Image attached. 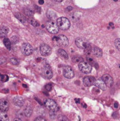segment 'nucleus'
<instances>
[{"instance_id":"obj_9","label":"nucleus","mask_w":120,"mask_h":121,"mask_svg":"<svg viewBox=\"0 0 120 121\" xmlns=\"http://www.w3.org/2000/svg\"><path fill=\"white\" fill-rule=\"evenodd\" d=\"M42 74L44 76L45 78L48 79H51L52 77V71L51 68L48 65H45L42 69Z\"/></svg>"},{"instance_id":"obj_35","label":"nucleus","mask_w":120,"mask_h":121,"mask_svg":"<svg viewBox=\"0 0 120 121\" xmlns=\"http://www.w3.org/2000/svg\"><path fill=\"white\" fill-rule=\"evenodd\" d=\"M6 59L4 57H0V65L1 64H3L5 62Z\"/></svg>"},{"instance_id":"obj_15","label":"nucleus","mask_w":120,"mask_h":121,"mask_svg":"<svg viewBox=\"0 0 120 121\" xmlns=\"http://www.w3.org/2000/svg\"><path fill=\"white\" fill-rule=\"evenodd\" d=\"M13 102L16 106H22L24 104V100L22 97L16 96L13 99Z\"/></svg>"},{"instance_id":"obj_28","label":"nucleus","mask_w":120,"mask_h":121,"mask_svg":"<svg viewBox=\"0 0 120 121\" xmlns=\"http://www.w3.org/2000/svg\"><path fill=\"white\" fill-rule=\"evenodd\" d=\"M115 46L116 47V48L119 51H120V39H117L115 40Z\"/></svg>"},{"instance_id":"obj_2","label":"nucleus","mask_w":120,"mask_h":121,"mask_svg":"<svg viewBox=\"0 0 120 121\" xmlns=\"http://www.w3.org/2000/svg\"><path fill=\"white\" fill-rule=\"evenodd\" d=\"M57 25L62 30H67L70 27V22L67 18L60 17L57 19Z\"/></svg>"},{"instance_id":"obj_14","label":"nucleus","mask_w":120,"mask_h":121,"mask_svg":"<svg viewBox=\"0 0 120 121\" xmlns=\"http://www.w3.org/2000/svg\"><path fill=\"white\" fill-rule=\"evenodd\" d=\"M94 85L96 86L97 87L100 88V89H102L103 91H105L106 89H107V86L105 84V83L104 82V81L101 79H98V80H95V83Z\"/></svg>"},{"instance_id":"obj_16","label":"nucleus","mask_w":120,"mask_h":121,"mask_svg":"<svg viewBox=\"0 0 120 121\" xmlns=\"http://www.w3.org/2000/svg\"><path fill=\"white\" fill-rule=\"evenodd\" d=\"M91 53H92L94 55H95V56L98 57H100L102 56V52L100 48L96 47H94L93 48H92Z\"/></svg>"},{"instance_id":"obj_23","label":"nucleus","mask_w":120,"mask_h":121,"mask_svg":"<svg viewBox=\"0 0 120 121\" xmlns=\"http://www.w3.org/2000/svg\"><path fill=\"white\" fill-rule=\"evenodd\" d=\"M3 43L5 45V46L7 49H11V41L9 39H7V38H5L3 40Z\"/></svg>"},{"instance_id":"obj_43","label":"nucleus","mask_w":120,"mask_h":121,"mask_svg":"<svg viewBox=\"0 0 120 121\" xmlns=\"http://www.w3.org/2000/svg\"><path fill=\"white\" fill-rule=\"evenodd\" d=\"M109 26H114V24H113L112 22H110V23H109Z\"/></svg>"},{"instance_id":"obj_7","label":"nucleus","mask_w":120,"mask_h":121,"mask_svg":"<svg viewBox=\"0 0 120 121\" xmlns=\"http://www.w3.org/2000/svg\"><path fill=\"white\" fill-rule=\"evenodd\" d=\"M51 48L47 44L43 43L40 46V53L43 56H48L51 53Z\"/></svg>"},{"instance_id":"obj_6","label":"nucleus","mask_w":120,"mask_h":121,"mask_svg":"<svg viewBox=\"0 0 120 121\" xmlns=\"http://www.w3.org/2000/svg\"><path fill=\"white\" fill-rule=\"evenodd\" d=\"M75 44L78 47L81 48V49H83L84 50L86 49L88 46H90V44L85 40L82 39V38L76 39L75 40Z\"/></svg>"},{"instance_id":"obj_30","label":"nucleus","mask_w":120,"mask_h":121,"mask_svg":"<svg viewBox=\"0 0 120 121\" xmlns=\"http://www.w3.org/2000/svg\"><path fill=\"white\" fill-rule=\"evenodd\" d=\"M59 121H69V119L64 115H60L58 118Z\"/></svg>"},{"instance_id":"obj_41","label":"nucleus","mask_w":120,"mask_h":121,"mask_svg":"<svg viewBox=\"0 0 120 121\" xmlns=\"http://www.w3.org/2000/svg\"><path fill=\"white\" fill-rule=\"evenodd\" d=\"M82 106H83L84 108H87V105H86V104H84V103H82Z\"/></svg>"},{"instance_id":"obj_31","label":"nucleus","mask_w":120,"mask_h":121,"mask_svg":"<svg viewBox=\"0 0 120 121\" xmlns=\"http://www.w3.org/2000/svg\"><path fill=\"white\" fill-rule=\"evenodd\" d=\"M10 61L12 64L14 65H16L18 64V61L17 59H16L15 58H11L10 59Z\"/></svg>"},{"instance_id":"obj_25","label":"nucleus","mask_w":120,"mask_h":121,"mask_svg":"<svg viewBox=\"0 0 120 121\" xmlns=\"http://www.w3.org/2000/svg\"><path fill=\"white\" fill-rule=\"evenodd\" d=\"M24 14L28 17H32L34 15V13L32 11L29 9H25L24 10Z\"/></svg>"},{"instance_id":"obj_26","label":"nucleus","mask_w":120,"mask_h":121,"mask_svg":"<svg viewBox=\"0 0 120 121\" xmlns=\"http://www.w3.org/2000/svg\"><path fill=\"white\" fill-rule=\"evenodd\" d=\"M9 79V78L7 75H5V74H0V80L2 82H7Z\"/></svg>"},{"instance_id":"obj_3","label":"nucleus","mask_w":120,"mask_h":121,"mask_svg":"<svg viewBox=\"0 0 120 121\" xmlns=\"http://www.w3.org/2000/svg\"><path fill=\"white\" fill-rule=\"evenodd\" d=\"M45 106L50 112H56L58 111L59 107L54 100L48 99L45 101Z\"/></svg>"},{"instance_id":"obj_18","label":"nucleus","mask_w":120,"mask_h":121,"mask_svg":"<svg viewBox=\"0 0 120 121\" xmlns=\"http://www.w3.org/2000/svg\"><path fill=\"white\" fill-rule=\"evenodd\" d=\"M47 17L51 21H54V20H55L56 18V14L52 10H48V11L47 12Z\"/></svg>"},{"instance_id":"obj_34","label":"nucleus","mask_w":120,"mask_h":121,"mask_svg":"<svg viewBox=\"0 0 120 121\" xmlns=\"http://www.w3.org/2000/svg\"><path fill=\"white\" fill-rule=\"evenodd\" d=\"M45 89H46V91H48V92H49V91H51V89H52L51 85H49V84L46 85V86H45Z\"/></svg>"},{"instance_id":"obj_37","label":"nucleus","mask_w":120,"mask_h":121,"mask_svg":"<svg viewBox=\"0 0 120 121\" xmlns=\"http://www.w3.org/2000/svg\"><path fill=\"white\" fill-rule=\"evenodd\" d=\"M75 101L76 102V104H79L80 102V100L79 99H77V98L75 99Z\"/></svg>"},{"instance_id":"obj_45","label":"nucleus","mask_w":120,"mask_h":121,"mask_svg":"<svg viewBox=\"0 0 120 121\" xmlns=\"http://www.w3.org/2000/svg\"><path fill=\"white\" fill-rule=\"evenodd\" d=\"M114 1H115V2H116V1H117L118 0H114Z\"/></svg>"},{"instance_id":"obj_12","label":"nucleus","mask_w":120,"mask_h":121,"mask_svg":"<svg viewBox=\"0 0 120 121\" xmlns=\"http://www.w3.org/2000/svg\"><path fill=\"white\" fill-rule=\"evenodd\" d=\"M95 82V79L93 76H86L83 79V83L87 87H89L92 85H94Z\"/></svg>"},{"instance_id":"obj_36","label":"nucleus","mask_w":120,"mask_h":121,"mask_svg":"<svg viewBox=\"0 0 120 121\" xmlns=\"http://www.w3.org/2000/svg\"><path fill=\"white\" fill-rule=\"evenodd\" d=\"M72 9V8L71 7H68L66 8V11H71Z\"/></svg>"},{"instance_id":"obj_11","label":"nucleus","mask_w":120,"mask_h":121,"mask_svg":"<svg viewBox=\"0 0 120 121\" xmlns=\"http://www.w3.org/2000/svg\"><path fill=\"white\" fill-rule=\"evenodd\" d=\"M102 80L104 81V82L105 83V84L106 85L107 87H111L113 85L114 83V81H113V79L110 75L108 74H105L104 75H103L102 76Z\"/></svg>"},{"instance_id":"obj_32","label":"nucleus","mask_w":120,"mask_h":121,"mask_svg":"<svg viewBox=\"0 0 120 121\" xmlns=\"http://www.w3.org/2000/svg\"><path fill=\"white\" fill-rule=\"evenodd\" d=\"M34 121H47V120H46L44 118H43V117H37L36 118H35Z\"/></svg>"},{"instance_id":"obj_21","label":"nucleus","mask_w":120,"mask_h":121,"mask_svg":"<svg viewBox=\"0 0 120 121\" xmlns=\"http://www.w3.org/2000/svg\"><path fill=\"white\" fill-rule=\"evenodd\" d=\"M58 54H60L62 57H63L64 59H68V54H67V53L65 52V51L63 49H62V48L59 49L58 50Z\"/></svg>"},{"instance_id":"obj_19","label":"nucleus","mask_w":120,"mask_h":121,"mask_svg":"<svg viewBox=\"0 0 120 121\" xmlns=\"http://www.w3.org/2000/svg\"><path fill=\"white\" fill-rule=\"evenodd\" d=\"M8 31H9V29L8 27H5V26H3L0 28V34L1 36H6L8 34Z\"/></svg>"},{"instance_id":"obj_1","label":"nucleus","mask_w":120,"mask_h":121,"mask_svg":"<svg viewBox=\"0 0 120 121\" xmlns=\"http://www.w3.org/2000/svg\"><path fill=\"white\" fill-rule=\"evenodd\" d=\"M52 41L54 44L58 46H67L69 44L68 39L64 35H60L58 36H55L52 38Z\"/></svg>"},{"instance_id":"obj_8","label":"nucleus","mask_w":120,"mask_h":121,"mask_svg":"<svg viewBox=\"0 0 120 121\" xmlns=\"http://www.w3.org/2000/svg\"><path fill=\"white\" fill-rule=\"evenodd\" d=\"M21 50H22V52L23 53V54L26 56L30 55L33 52V48L31 45L27 43H25L22 45Z\"/></svg>"},{"instance_id":"obj_39","label":"nucleus","mask_w":120,"mask_h":121,"mask_svg":"<svg viewBox=\"0 0 120 121\" xmlns=\"http://www.w3.org/2000/svg\"><path fill=\"white\" fill-rule=\"evenodd\" d=\"M44 3V0H40V1H39V4H43Z\"/></svg>"},{"instance_id":"obj_22","label":"nucleus","mask_w":120,"mask_h":121,"mask_svg":"<svg viewBox=\"0 0 120 121\" xmlns=\"http://www.w3.org/2000/svg\"><path fill=\"white\" fill-rule=\"evenodd\" d=\"M32 113V109L30 106H27L24 109V114L26 117H29Z\"/></svg>"},{"instance_id":"obj_38","label":"nucleus","mask_w":120,"mask_h":121,"mask_svg":"<svg viewBox=\"0 0 120 121\" xmlns=\"http://www.w3.org/2000/svg\"><path fill=\"white\" fill-rule=\"evenodd\" d=\"M114 107H115V108H117L118 107V104L117 102H115V104H114Z\"/></svg>"},{"instance_id":"obj_33","label":"nucleus","mask_w":120,"mask_h":121,"mask_svg":"<svg viewBox=\"0 0 120 121\" xmlns=\"http://www.w3.org/2000/svg\"><path fill=\"white\" fill-rule=\"evenodd\" d=\"M18 41V38L16 37V36H13V37H12V38H11V41L13 43H14V44L16 43Z\"/></svg>"},{"instance_id":"obj_44","label":"nucleus","mask_w":120,"mask_h":121,"mask_svg":"<svg viewBox=\"0 0 120 121\" xmlns=\"http://www.w3.org/2000/svg\"><path fill=\"white\" fill-rule=\"evenodd\" d=\"M22 86H23L24 87H27V86H26V85H25V84H23V85H22Z\"/></svg>"},{"instance_id":"obj_29","label":"nucleus","mask_w":120,"mask_h":121,"mask_svg":"<svg viewBox=\"0 0 120 121\" xmlns=\"http://www.w3.org/2000/svg\"><path fill=\"white\" fill-rule=\"evenodd\" d=\"M87 62L89 64H90L91 65H94V60L91 57H90L89 56H88L87 57Z\"/></svg>"},{"instance_id":"obj_27","label":"nucleus","mask_w":120,"mask_h":121,"mask_svg":"<svg viewBox=\"0 0 120 121\" xmlns=\"http://www.w3.org/2000/svg\"><path fill=\"white\" fill-rule=\"evenodd\" d=\"M72 60L73 61V62H75V63H81L82 61H83V59L82 57H74L72 59Z\"/></svg>"},{"instance_id":"obj_24","label":"nucleus","mask_w":120,"mask_h":121,"mask_svg":"<svg viewBox=\"0 0 120 121\" xmlns=\"http://www.w3.org/2000/svg\"><path fill=\"white\" fill-rule=\"evenodd\" d=\"M29 22L32 25V26H34V27H38V26H40V24L38 23V22L36 20H35V19H34V18L29 19Z\"/></svg>"},{"instance_id":"obj_4","label":"nucleus","mask_w":120,"mask_h":121,"mask_svg":"<svg viewBox=\"0 0 120 121\" xmlns=\"http://www.w3.org/2000/svg\"><path fill=\"white\" fill-rule=\"evenodd\" d=\"M45 27L47 30L52 34H56L59 31V27L57 24L51 20L46 23Z\"/></svg>"},{"instance_id":"obj_42","label":"nucleus","mask_w":120,"mask_h":121,"mask_svg":"<svg viewBox=\"0 0 120 121\" xmlns=\"http://www.w3.org/2000/svg\"><path fill=\"white\" fill-rule=\"evenodd\" d=\"M55 1H56V2H61V1H63V0H55Z\"/></svg>"},{"instance_id":"obj_5","label":"nucleus","mask_w":120,"mask_h":121,"mask_svg":"<svg viewBox=\"0 0 120 121\" xmlns=\"http://www.w3.org/2000/svg\"><path fill=\"white\" fill-rule=\"evenodd\" d=\"M78 67L80 70L81 72L85 74H88L91 72L92 70V66L90 64L88 63L87 61H82L78 65Z\"/></svg>"},{"instance_id":"obj_40","label":"nucleus","mask_w":120,"mask_h":121,"mask_svg":"<svg viewBox=\"0 0 120 121\" xmlns=\"http://www.w3.org/2000/svg\"><path fill=\"white\" fill-rule=\"evenodd\" d=\"M14 121H22V120L20 119V118H15V119L14 120Z\"/></svg>"},{"instance_id":"obj_20","label":"nucleus","mask_w":120,"mask_h":121,"mask_svg":"<svg viewBox=\"0 0 120 121\" xmlns=\"http://www.w3.org/2000/svg\"><path fill=\"white\" fill-rule=\"evenodd\" d=\"M15 17H16L21 22H22V23H24V24L26 23V22H27V20H26L25 17L22 14H21V13H16V14H15Z\"/></svg>"},{"instance_id":"obj_13","label":"nucleus","mask_w":120,"mask_h":121,"mask_svg":"<svg viewBox=\"0 0 120 121\" xmlns=\"http://www.w3.org/2000/svg\"><path fill=\"white\" fill-rule=\"evenodd\" d=\"M9 109V102L6 99H2L0 100V110L7 112Z\"/></svg>"},{"instance_id":"obj_10","label":"nucleus","mask_w":120,"mask_h":121,"mask_svg":"<svg viewBox=\"0 0 120 121\" xmlns=\"http://www.w3.org/2000/svg\"><path fill=\"white\" fill-rule=\"evenodd\" d=\"M63 74L67 79H71L74 76V72L71 67L65 66L63 67Z\"/></svg>"},{"instance_id":"obj_17","label":"nucleus","mask_w":120,"mask_h":121,"mask_svg":"<svg viewBox=\"0 0 120 121\" xmlns=\"http://www.w3.org/2000/svg\"><path fill=\"white\" fill-rule=\"evenodd\" d=\"M0 121H9V118L6 112L0 110Z\"/></svg>"}]
</instances>
